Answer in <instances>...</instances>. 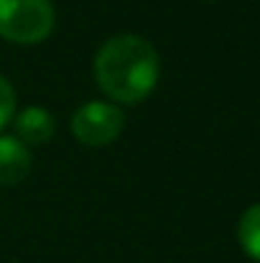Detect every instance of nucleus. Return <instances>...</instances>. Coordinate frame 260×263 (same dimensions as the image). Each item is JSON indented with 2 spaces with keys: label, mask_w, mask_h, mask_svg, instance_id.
Returning <instances> with one entry per match:
<instances>
[{
  "label": "nucleus",
  "mask_w": 260,
  "mask_h": 263,
  "mask_svg": "<svg viewBox=\"0 0 260 263\" xmlns=\"http://www.w3.org/2000/svg\"><path fill=\"white\" fill-rule=\"evenodd\" d=\"M92 74L97 87L115 105H138L153 95L161 77V57L138 33L110 36L94 54Z\"/></svg>",
  "instance_id": "nucleus-1"
},
{
  "label": "nucleus",
  "mask_w": 260,
  "mask_h": 263,
  "mask_svg": "<svg viewBox=\"0 0 260 263\" xmlns=\"http://www.w3.org/2000/svg\"><path fill=\"white\" fill-rule=\"evenodd\" d=\"M56 8L51 0H0V39L36 46L54 33Z\"/></svg>",
  "instance_id": "nucleus-2"
},
{
  "label": "nucleus",
  "mask_w": 260,
  "mask_h": 263,
  "mask_svg": "<svg viewBox=\"0 0 260 263\" xmlns=\"http://www.w3.org/2000/svg\"><path fill=\"white\" fill-rule=\"evenodd\" d=\"M72 136L87 148H102L120 138L125 128V112L110 100H87L69 120Z\"/></svg>",
  "instance_id": "nucleus-3"
},
{
  "label": "nucleus",
  "mask_w": 260,
  "mask_h": 263,
  "mask_svg": "<svg viewBox=\"0 0 260 263\" xmlns=\"http://www.w3.org/2000/svg\"><path fill=\"white\" fill-rule=\"evenodd\" d=\"M13 128H15V138H18L23 146L33 148V146H46V143L54 138V133H56V120H54V115H51L46 107H41V105H28V107H23V110L15 112Z\"/></svg>",
  "instance_id": "nucleus-4"
},
{
  "label": "nucleus",
  "mask_w": 260,
  "mask_h": 263,
  "mask_svg": "<svg viewBox=\"0 0 260 263\" xmlns=\"http://www.w3.org/2000/svg\"><path fill=\"white\" fill-rule=\"evenodd\" d=\"M33 156L15 136H0V186H15L31 174Z\"/></svg>",
  "instance_id": "nucleus-5"
},
{
  "label": "nucleus",
  "mask_w": 260,
  "mask_h": 263,
  "mask_svg": "<svg viewBox=\"0 0 260 263\" xmlns=\"http://www.w3.org/2000/svg\"><path fill=\"white\" fill-rule=\"evenodd\" d=\"M237 243L248 258L260 263V202L250 204L237 220Z\"/></svg>",
  "instance_id": "nucleus-6"
},
{
  "label": "nucleus",
  "mask_w": 260,
  "mask_h": 263,
  "mask_svg": "<svg viewBox=\"0 0 260 263\" xmlns=\"http://www.w3.org/2000/svg\"><path fill=\"white\" fill-rule=\"evenodd\" d=\"M15 112H18V97H15V89H13V85H10L8 77L0 74V130H3L5 125L13 123Z\"/></svg>",
  "instance_id": "nucleus-7"
},
{
  "label": "nucleus",
  "mask_w": 260,
  "mask_h": 263,
  "mask_svg": "<svg viewBox=\"0 0 260 263\" xmlns=\"http://www.w3.org/2000/svg\"><path fill=\"white\" fill-rule=\"evenodd\" d=\"M207 3H214V0H207Z\"/></svg>",
  "instance_id": "nucleus-8"
}]
</instances>
